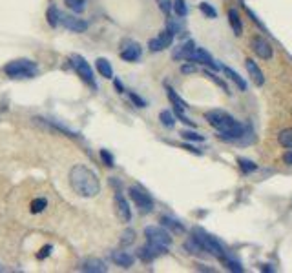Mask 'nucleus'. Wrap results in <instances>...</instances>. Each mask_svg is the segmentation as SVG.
Listing matches in <instances>:
<instances>
[{
	"label": "nucleus",
	"mask_w": 292,
	"mask_h": 273,
	"mask_svg": "<svg viewBox=\"0 0 292 273\" xmlns=\"http://www.w3.org/2000/svg\"><path fill=\"white\" fill-rule=\"evenodd\" d=\"M70 184L77 195L92 199L100 191V182L97 178L95 171L86 168L84 164H77L70 171Z\"/></svg>",
	"instance_id": "obj_1"
},
{
	"label": "nucleus",
	"mask_w": 292,
	"mask_h": 273,
	"mask_svg": "<svg viewBox=\"0 0 292 273\" xmlns=\"http://www.w3.org/2000/svg\"><path fill=\"white\" fill-rule=\"evenodd\" d=\"M4 73L9 78H33L39 75V66L30 58H17L4 66Z\"/></svg>",
	"instance_id": "obj_2"
},
{
	"label": "nucleus",
	"mask_w": 292,
	"mask_h": 273,
	"mask_svg": "<svg viewBox=\"0 0 292 273\" xmlns=\"http://www.w3.org/2000/svg\"><path fill=\"white\" fill-rule=\"evenodd\" d=\"M192 235L199 240V244L203 246V250H205L206 253L218 257V259H223V257L227 255V252H225V248L221 246V242H219L216 237H212L210 233H206L203 228H194Z\"/></svg>",
	"instance_id": "obj_3"
},
{
	"label": "nucleus",
	"mask_w": 292,
	"mask_h": 273,
	"mask_svg": "<svg viewBox=\"0 0 292 273\" xmlns=\"http://www.w3.org/2000/svg\"><path fill=\"white\" fill-rule=\"evenodd\" d=\"M70 64H71V68L77 71L78 77L83 78L84 82L90 84V86L95 89L97 82H95V77H93V70H92V66L88 64L86 58H84L83 55H71L70 56Z\"/></svg>",
	"instance_id": "obj_4"
},
{
	"label": "nucleus",
	"mask_w": 292,
	"mask_h": 273,
	"mask_svg": "<svg viewBox=\"0 0 292 273\" xmlns=\"http://www.w3.org/2000/svg\"><path fill=\"white\" fill-rule=\"evenodd\" d=\"M144 237L148 238L150 242H155V244H161V246H170L172 244V237L170 233L161 228V226H146L144 228Z\"/></svg>",
	"instance_id": "obj_5"
},
{
	"label": "nucleus",
	"mask_w": 292,
	"mask_h": 273,
	"mask_svg": "<svg viewBox=\"0 0 292 273\" xmlns=\"http://www.w3.org/2000/svg\"><path fill=\"white\" fill-rule=\"evenodd\" d=\"M128 193H130V197H131V200L136 202V206L141 209V211H152L153 209V200H152V197L146 193V191H143L141 188H130L128 190Z\"/></svg>",
	"instance_id": "obj_6"
},
{
	"label": "nucleus",
	"mask_w": 292,
	"mask_h": 273,
	"mask_svg": "<svg viewBox=\"0 0 292 273\" xmlns=\"http://www.w3.org/2000/svg\"><path fill=\"white\" fill-rule=\"evenodd\" d=\"M166 253V246H161V244H155V242H146L143 248H139V252H137V257L144 262H152L153 259H157L159 255Z\"/></svg>",
	"instance_id": "obj_7"
},
{
	"label": "nucleus",
	"mask_w": 292,
	"mask_h": 273,
	"mask_svg": "<svg viewBox=\"0 0 292 273\" xmlns=\"http://www.w3.org/2000/svg\"><path fill=\"white\" fill-rule=\"evenodd\" d=\"M250 46H252V51L256 53L259 58H263V60H271L272 55H274L271 42H267V39H263V37H254Z\"/></svg>",
	"instance_id": "obj_8"
},
{
	"label": "nucleus",
	"mask_w": 292,
	"mask_h": 273,
	"mask_svg": "<svg viewBox=\"0 0 292 273\" xmlns=\"http://www.w3.org/2000/svg\"><path fill=\"white\" fill-rule=\"evenodd\" d=\"M61 24L66 27V29L73 31V33H84L88 29V22L83 20V18L71 17V15L61 13Z\"/></svg>",
	"instance_id": "obj_9"
},
{
	"label": "nucleus",
	"mask_w": 292,
	"mask_h": 273,
	"mask_svg": "<svg viewBox=\"0 0 292 273\" xmlns=\"http://www.w3.org/2000/svg\"><path fill=\"white\" fill-rule=\"evenodd\" d=\"M115 208H117V215L121 217L122 222H130L131 221V209H130V204L128 200L124 199L121 191L115 193Z\"/></svg>",
	"instance_id": "obj_10"
},
{
	"label": "nucleus",
	"mask_w": 292,
	"mask_h": 273,
	"mask_svg": "<svg viewBox=\"0 0 292 273\" xmlns=\"http://www.w3.org/2000/svg\"><path fill=\"white\" fill-rule=\"evenodd\" d=\"M188 62H201V64L210 66L212 70H221V66L216 64V60L210 56V53L205 51L203 48H196V51H194V55L188 58Z\"/></svg>",
	"instance_id": "obj_11"
},
{
	"label": "nucleus",
	"mask_w": 292,
	"mask_h": 273,
	"mask_svg": "<svg viewBox=\"0 0 292 273\" xmlns=\"http://www.w3.org/2000/svg\"><path fill=\"white\" fill-rule=\"evenodd\" d=\"M141 55H143V49H141V46L137 42H131L128 44L126 48L121 49V58L126 62H136L141 58Z\"/></svg>",
	"instance_id": "obj_12"
},
{
	"label": "nucleus",
	"mask_w": 292,
	"mask_h": 273,
	"mask_svg": "<svg viewBox=\"0 0 292 273\" xmlns=\"http://www.w3.org/2000/svg\"><path fill=\"white\" fill-rule=\"evenodd\" d=\"M245 68H247V71H249V75L252 77L256 86H263V84H265V75H263V71L257 68V64L252 60V58H247V60H245Z\"/></svg>",
	"instance_id": "obj_13"
},
{
	"label": "nucleus",
	"mask_w": 292,
	"mask_h": 273,
	"mask_svg": "<svg viewBox=\"0 0 292 273\" xmlns=\"http://www.w3.org/2000/svg\"><path fill=\"white\" fill-rule=\"evenodd\" d=\"M194 51H196V44H194V40H188L187 44L179 46V49L172 53V58L174 60H188L194 55Z\"/></svg>",
	"instance_id": "obj_14"
},
{
	"label": "nucleus",
	"mask_w": 292,
	"mask_h": 273,
	"mask_svg": "<svg viewBox=\"0 0 292 273\" xmlns=\"http://www.w3.org/2000/svg\"><path fill=\"white\" fill-rule=\"evenodd\" d=\"M81 269H83V271H88V273H104L108 268H106V264L100 259L92 257V259L84 260L83 264H81Z\"/></svg>",
	"instance_id": "obj_15"
},
{
	"label": "nucleus",
	"mask_w": 292,
	"mask_h": 273,
	"mask_svg": "<svg viewBox=\"0 0 292 273\" xmlns=\"http://www.w3.org/2000/svg\"><path fill=\"white\" fill-rule=\"evenodd\" d=\"M112 260H114L117 266H122V268H130L134 264V257L126 252H114L112 253Z\"/></svg>",
	"instance_id": "obj_16"
},
{
	"label": "nucleus",
	"mask_w": 292,
	"mask_h": 273,
	"mask_svg": "<svg viewBox=\"0 0 292 273\" xmlns=\"http://www.w3.org/2000/svg\"><path fill=\"white\" fill-rule=\"evenodd\" d=\"M228 22H230L232 29L237 37L243 33V26H241V18H240V13H237V9L235 8H230L228 9Z\"/></svg>",
	"instance_id": "obj_17"
},
{
	"label": "nucleus",
	"mask_w": 292,
	"mask_h": 273,
	"mask_svg": "<svg viewBox=\"0 0 292 273\" xmlns=\"http://www.w3.org/2000/svg\"><path fill=\"white\" fill-rule=\"evenodd\" d=\"M221 70H223V73L230 78L232 82L237 84V87H240L241 91H247V82H245L243 78L240 77V73H235V71L232 70V68H228V66H221Z\"/></svg>",
	"instance_id": "obj_18"
},
{
	"label": "nucleus",
	"mask_w": 292,
	"mask_h": 273,
	"mask_svg": "<svg viewBox=\"0 0 292 273\" xmlns=\"http://www.w3.org/2000/svg\"><path fill=\"white\" fill-rule=\"evenodd\" d=\"M95 66H97V71H99V73L102 75L104 78L114 77V68H112V64H110L106 58H97Z\"/></svg>",
	"instance_id": "obj_19"
},
{
	"label": "nucleus",
	"mask_w": 292,
	"mask_h": 273,
	"mask_svg": "<svg viewBox=\"0 0 292 273\" xmlns=\"http://www.w3.org/2000/svg\"><path fill=\"white\" fill-rule=\"evenodd\" d=\"M166 91H168V100L174 104V109H183V111H184V109H188L187 102H184V100L181 99V97H179L177 93L172 89V87H166Z\"/></svg>",
	"instance_id": "obj_20"
},
{
	"label": "nucleus",
	"mask_w": 292,
	"mask_h": 273,
	"mask_svg": "<svg viewBox=\"0 0 292 273\" xmlns=\"http://www.w3.org/2000/svg\"><path fill=\"white\" fill-rule=\"evenodd\" d=\"M161 224L165 226V228H170V230L175 231V233H184V226L181 224V222L175 221V219H172V217H165V215H163Z\"/></svg>",
	"instance_id": "obj_21"
},
{
	"label": "nucleus",
	"mask_w": 292,
	"mask_h": 273,
	"mask_svg": "<svg viewBox=\"0 0 292 273\" xmlns=\"http://www.w3.org/2000/svg\"><path fill=\"white\" fill-rule=\"evenodd\" d=\"M46 18H48V24L51 27H57L61 24V11H59L57 6H49L48 13H46Z\"/></svg>",
	"instance_id": "obj_22"
},
{
	"label": "nucleus",
	"mask_w": 292,
	"mask_h": 273,
	"mask_svg": "<svg viewBox=\"0 0 292 273\" xmlns=\"http://www.w3.org/2000/svg\"><path fill=\"white\" fill-rule=\"evenodd\" d=\"M184 250H187V252H190V253H196V255H197V253H201V252H205V250H203V246L199 244V240H197L194 235L188 238L187 242H184Z\"/></svg>",
	"instance_id": "obj_23"
},
{
	"label": "nucleus",
	"mask_w": 292,
	"mask_h": 273,
	"mask_svg": "<svg viewBox=\"0 0 292 273\" xmlns=\"http://www.w3.org/2000/svg\"><path fill=\"white\" fill-rule=\"evenodd\" d=\"M157 39H159V42H161L163 49H165V48H170L172 42H174V33H172V31L168 29V27H166V29H163L161 33H159V37H157Z\"/></svg>",
	"instance_id": "obj_24"
},
{
	"label": "nucleus",
	"mask_w": 292,
	"mask_h": 273,
	"mask_svg": "<svg viewBox=\"0 0 292 273\" xmlns=\"http://www.w3.org/2000/svg\"><path fill=\"white\" fill-rule=\"evenodd\" d=\"M159 118H161V124L165 128H174L175 126V118L168 109H163V111L159 113Z\"/></svg>",
	"instance_id": "obj_25"
},
{
	"label": "nucleus",
	"mask_w": 292,
	"mask_h": 273,
	"mask_svg": "<svg viewBox=\"0 0 292 273\" xmlns=\"http://www.w3.org/2000/svg\"><path fill=\"white\" fill-rule=\"evenodd\" d=\"M278 140L283 147H292V128H287V130L281 131Z\"/></svg>",
	"instance_id": "obj_26"
},
{
	"label": "nucleus",
	"mask_w": 292,
	"mask_h": 273,
	"mask_svg": "<svg viewBox=\"0 0 292 273\" xmlns=\"http://www.w3.org/2000/svg\"><path fill=\"white\" fill-rule=\"evenodd\" d=\"M66 6L73 11V13H83L86 9V0H66Z\"/></svg>",
	"instance_id": "obj_27"
},
{
	"label": "nucleus",
	"mask_w": 292,
	"mask_h": 273,
	"mask_svg": "<svg viewBox=\"0 0 292 273\" xmlns=\"http://www.w3.org/2000/svg\"><path fill=\"white\" fill-rule=\"evenodd\" d=\"M221 260H223V264L227 266V268L230 269V271H237V273H241V271H243V266H241L240 262H237V260H234V259H232V257L225 255Z\"/></svg>",
	"instance_id": "obj_28"
},
{
	"label": "nucleus",
	"mask_w": 292,
	"mask_h": 273,
	"mask_svg": "<svg viewBox=\"0 0 292 273\" xmlns=\"http://www.w3.org/2000/svg\"><path fill=\"white\" fill-rule=\"evenodd\" d=\"M46 206H48V200L46 199H42V197H39V199H35L33 202H31V213H42L44 209H46Z\"/></svg>",
	"instance_id": "obj_29"
},
{
	"label": "nucleus",
	"mask_w": 292,
	"mask_h": 273,
	"mask_svg": "<svg viewBox=\"0 0 292 273\" xmlns=\"http://www.w3.org/2000/svg\"><path fill=\"white\" fill-rule=\"evenodd\" d=\"M174 11L179 18H183L188 15V8H187V2L184 0H174Z\"/></svg>",
	"instance_id": "obj_30"
},
{
	"label": "nucleus",
	"mask_w": 292,
	"mask_h": 273,
	"mask_svg": "<svg viewBox=\"0 0 292 273\" xmlns=\"http://www.w3.org/2000/svg\"><path fill=\"white\" fill-rule=\"evenodd\" d=\"M134 240H136V231L130 230V228L122 231V238H121V244H122V246H130V244L134 242Z\"/></svg>",
	"instance_id": "obj_31"
},
{
	"label": "nucleus",
	"mask_w": 292,
	"mask_h": 273,
	"mask_svg": "<svg viewBox=\"0 0 292 273\" xmlns=\"http://www.w3.org/2000/svg\"><path fill=\"white\" fill-rule=\"evenodd\" d=\"M181 137H183L184 140H194V142H203L205 140V137L199 133H194V131H181Z\"/></svg>",
	"instance_id": "obj_32"
},
{
	"label": "nucleus",
	"mask_w": 292,
	"mask_h": 273,
	"mask_svg": "<svg viewBox=\"0 0 292 273\" xmlns=\"http://www.w3.org/2000/svg\"><path fill=\"white\" fill-rule=\"evenodd\" d=\"M199 9L203 11V15H206V17H210V18H216V17H218V11H216V9L212 8V6H210L208 2H201Z\"/></svg>",
	"instance_id": "obj_33"
},
{
	"label": "nucleus",
	"mask_w": 292,
	"mask_h": 273,
	"mask_svg": "<svg viewBox=\"0 0 292 273\" xmlns=\"http://www.w3.org/2000/svg\"><path fill=\"white\" fill-rule=\"evenodd\" d=\"M168 29L172 31V33H174V35H177V33H181V31L184 29V26H183V22H179V20H174V18H170V20H168Z\"/></svg>",
	"instance_id": "obj_34"
},
{
	"label": "nucleus",
	"mask_w": 292,
	"mask_h": 273,
	"mask_svg": "<svg viewBox=\"0 0 292 273\" xmlns=\"http://www.w3.org/2000/svg\"><path fill=\"white\" fill-rule=\"evenodd\" d=\"M100 159H102V162H104L108 168H114V166H115L114 155H112L108 149H100Z\"/></svg>",
	"instance_id": "obj_35"
},
{
	"label": "nucleus",
	"mask_w": 292,
	"mask_h": 273,
	"mask_svg": "<svg viewBox=\"0 0 292 273\" xmlns=\"http://www.w3.org/2000/svg\"><path fill=\"white\" fill-rule=\"evenodd\" d=\"M240 168L243 169L245 173H250V171H254L256 169V164H254L252 161H247V159H240Z\"/></svg>",
	"instance_id": "obj_36"
},
{
	"label": "nucleus",
	"mask_w": 292,
	"mask_h": 273,
	"mask_svg": "<svg viewBox=\"0 0 292 273\" xmlns=\"http://www.w3.org/2000/svg\"><path fill=\"white\" fill-rule=\"evenodd\" d=\"M157 4H159V9L165 15H170V11L174 9V4H170V0H157Z\"/></svg>",
	"instance_id": "obj_37"
},
{
	"label": "nucleus",
	"mask_w": 292,
	"mask_h": 273,
	"mask_svg": "<svg viewBox=\"0 0 292 273\" xmlns=\"http://www.w3.org/2000/svg\"><path fill=\"white\" fill-rule=\"evenodd\" d=\"M148 48H150V51H153V53L163 51V46H161V42H159V39H150L148 40Z\"/></svg>",
	"instance_id": "obj_38"
},
{
	"label": "nucleus",
	"mask_w": 292,
	"mask_h": 273,
	"mask_svg": "<svg viewBox=\"0 0 292 273\" xmlns=\"http://www.w3.org/2000/svg\"><path fill=\"white\" fill-rule=\"evenodd\" d=\"M205 75H206V77H208V78H212V80H214V82H216V84H218V86H219V87H223V89L227 91V93H230V91H228V87H227V84L223 82V80H219V78H218V77H216V75H214V73H208V71H205Z\"/></svg>",
	"instance_id": "obj_39"
},
{
	"label": "nucleus",
	"mask_w": 292,
	"mask_h": 273,
	"mask_svg": "<svg viewBox=\"0 0 292 273\" xmlns=\"http://www.w3.org/2000/svg\"><path fill=\"white\" fill-rule=\"evenodd\" d=\"M130 99H131V102H134V104H137V108H146V102H144V100L141 99L137 93H130Z\"/></svg>",
	"instance_id": "obj_40"
},
{
	"label": "nucleus",
	"mask_w": 292,
	"mask_h": 273,
	"mask_svg": "<svg viewBox=\"0 0 292 273\" xmlns=\"http://www.w3.org/2000/svg\"><path fill=\"white\" fill-rule=\"evenodd\" d=\"M51 250H53V246H46V248H42L40 250V253H37V259H46V257L51 253Z\"/></svg>",
	"instance_id": "obj_41"
},
{
	"label": "nucleus",
	"mask_w": 292,
	"mask_h": 273,
	"mask_svg": "<svg viewBox=\"0 0 292 273\" xmlns=\"http://www.w3.org/2000/svg\"><path fill=\"white\" fill-rule=\"evenodd\" d=\"M181 71H183V73H196L197 68L194 66V62H192V66H183V68H181Z\"/></svg>",
	"instance_id": "obj_42"
},
{
	"label": "nucleus",
	"mask_w": 292,
	"mask_h": 273,
	"mask_svg": "<svg viewBox=\"0 0 292 273\" xmlns=\"http://www.w3.org/2000/svg\"><path fill=\"white\" fill-rule=\"evenodd\" d=\"M115 89H117L119 93H122V91H124V86L121 84V80H115Z\"/></svg>",
	"instance_id": "obj_43"
},
{
	"label": "nucleus",
	"mask_w": 292,
	"mask_h": 273,
	"mask_svg": "<svg viewBox=\"0 0 292 273\" xmlns=\"http://www.w3.org/2000/svg\"><path fill=\"white\" fill-rule=\"evenodd\" d=\"M285 162H287V164H292V153H287V155H285Z\"/></svg>",
	"instance_id": "obj_44"
},
{
	"label": "nucleus",
	"mask_w": 292,
	"mask_h": 273,
	"mask_svg": "<svg viewBox=\"0 0 292 273\" xmlns=\"http://www.w3.org/2000/svg\"><path fill=\"white\" fill-rule=\"evenodd\" d=\"M0 269H2V268H0Z\"/></svg>",
	"instance_id": "obj_45"
}]
</instances>
